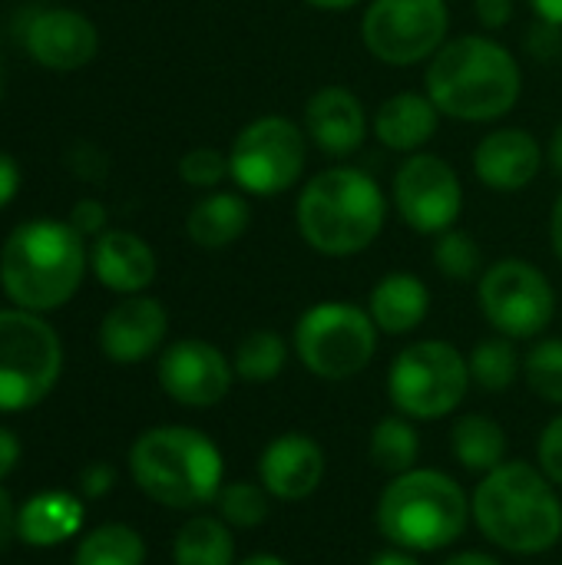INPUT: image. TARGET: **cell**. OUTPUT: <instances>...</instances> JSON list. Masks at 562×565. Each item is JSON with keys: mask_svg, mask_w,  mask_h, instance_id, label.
Here are the masks:
<instances>
[{"mask_svg": "<svg viewBox=\"0 0 562 565\" xmlns=\"http://www.w3.org/2000/svg\"><path fill=\"white\" fill-rule=\"evenodd\" d=\"M368 457L378 470H384L391 477L414 470V463L421 457V437H417L411 417H404V414L381 417L371 430Z\"/></svg>", "mask_w": 562, "mask_h": 565, "instance_id": "cell-27", "label": "cell"}, {"mask_svg": "<svg viewBox=\"0 0 562 565\" xmlns=\"http://www.w3.org/2000/svg\"><path fill=\"white\" fill-rule=\"evenodd\" d=\"M368 565H421L414 559V553H407V550H384V553H378L374 559Z\"/></svg>", "mask_w": 562, "mask_h": 565, "instance_id": "cell-45", "label": "cell"}, {"mask_svg": "<svg viewBox=\"0 0 562 565\" xmlns=\"http://www.w3.org/2000/svg\"><path fill=\"white\" fill-rule=\"evenodd\" d=\"M450 30L447 0H371L361 17L364 50L388 66L431 60Z\"/></svg>", "mask_w": 562, "mask_h": 565, "instance_id": "cell-11", "label": "cell"}, {"mask_svg": "<svg viewBox=\"0 0 562 565\" xmlns=\"http://www.w3.org/2000/svg\"><path fill=\"white\" fill-rule=\"evenodd\" d=\"M441 129V109L427 93H394L374 113V139L391 152H424Z\"/></svg>", "mask_w": 562, "mask_h": 565, "instance_id": "cell-21", "label": "cell"}, {"mask_svg": "<svg viewBox=\"0 0 562 565\" xmlns=\"http://www.w3.org/2000/svg\"><path fill=\"white\" fill-rule=\"evenodd\" d=\"M325 470V450L308 434H282L258 457V483L282 503L308 500L321 487Z\"/></svg>", "mask_w": 562, "mask_h": 565, "instance_id": "cell-15", "label": "cell"}, {"mask_svg": "<svg viewBox=\"0 0 562 565\" xmlns=\"http://www.w3.org/2000/svg\"><path fill=\"white\" fill-rule=\"evenodd\" d=\"M431 311V291L414 271H391L384 275L368 298V315L374 318L378 331L401 338L424 324Z\"/></svg>", "mask_w": 562, "mask_h": 565, "instance_id": "cell-22", "label": "cell"}, {"mask_svg": "<svg viewBox=\"0 0 562 565\" xmlns=\"http://www.w3.org/2000/svg\"><path fill=\"white\" fill-rule=\"evenodd\" d=\"M388 218V195L358 166H331L311 175L295 205V222L308 248L348 258L371 248Z\"/></svg>", "mask_w": 562, "mask_h": 565, "instance_id": "cell-3", "label": "cell"}, {"mask_svg": "<svg viewBox=\"0 0 562 565\" xmlns=\"http://www.w3.org/2000/svg\"><path fill=\"white\" fill-rule=\"evenodd\" d=\"M474 13L487 30H500L513 17V0H474Z\"/></svg>", "mask_w": 562, "mask_h": 565, "instance_id": "cell-39", "label": "cell"}, {"mask_svg": "<svg viewBox=\"0 0 562 565\" xmlns=\"http://www.w3.org/2000/svg\"><path fill=\"white\" fill-rule=\"evenodd\" d=\"M368 109L348 86H321L305 103V132L321 152L344 159L368 139Z\"/></svg>", "mask_w": 562, "mask_h": 565, "instance_id": "cell-18", "label": "cell"}, {"mask_svg": "<svg viewBox=\"0 0 562 565\" xmlns=\"http://www.w3.org/2000/svg\"><path fill=\"white\" fill-rule=\"evenodd\" d=\"M83 526V503L66 490H43L20 507L17 540L33 550H53L70 543Z\"/></svg>", "mask_w": 562, "mask_h": 565, "instance_id": "cell-23", "label": "cell"}, {"mask_svg": "<svg viewBox=\"0 0 562 565\" xmlns=\"http://www.w3.org/2000/svg\"><path fill=\"white\" fill-rule=\"evenodd\" d=\"M113 483H116V470H113L109 463H89V467L79 473V490H83V497H89V500L106 497V493L113 490Z\"/></svg>", "mask_w": 562, "mask_h": 565, "instance_id": "cell-38", "label": "cell"}, {"mask_svg": "<svg viewBox=\"0 0 562 565\" xmlns=\"http://www.w3.org/2000/svg\"><path fill=\"white\" fill-rule=\"evenodd\" d=\"M308 7H315V10H331V13H338V10H351V7H358L361 0H305Z\"/></svg>", "mask_w": 562, "mask_h": 565, "instance_id": "cell-48", "label": "cell"}, {"mask_svg": "<svg viewBox=\"0 0 562 565\" xmlns=\"http://www.w3.org/2000/svg\"><path fill=\"white\" fill-rule=\"evenodd\" d=\"M424 83L441 116L460 122H494L517 106L523 93V70L500 40L464 33L447 40L427 60Z\"/></svg>", "mask_w": 562, "mask_h": 565, "instance_id": "cell-1", "label": "cell"}, {"mask_svg": "<svg viewBox=\"0 0 562 565\" xmlns=\"http://www.w3.org/2000/svg\"><path fill=\"white\" fill-rule=\"evenodd\" d=\"M530 7L540 20L562 26V0H530Z\"/></svg>", "mask_w": 562, "mask_h": 565, "instance_id": "cell-43", "label": "cell"}, {"mask_svg": "<svg viewBox=\"0 0 562 565\" xmlns=\"http://www.w3.org/2000/svg\"><path fill=\"white\" fill-rule=\"evenodd\" d=\"M86 271L83 235L70 222L36 218L10 232L0 252V285L13 308L53 311L66 305Z\"/></svg>", "mask_w": 562, "mask_h": 565, "instance_id": "cell-5", "label": "cell"}, {"mask_svg": "<svg viewBox=\"0 0 562 565\" xmlns=\"http://www.w3.org/2000/svg\"><path fill=\"white\" fill-rule=\"evenodd\" d=\"M20 463V440L13 430L0 427V480H7Z\"/></svg>", "mask_w": 562, "mask_h": 565, "instance_id": "cell-41", "label": "cell"}, {"mask_svg": "<svg viewBox=\"0 0 562 565\" xmlns=\"http://www.w3.org/2000/svg\"><path fill=\"white\" fill-rule=\"evenodd\" d=\"M70 225H73L83 238L103 235V232H106V209H103V202H96V199L76 202L73 212H70Z\"/></svg>", "mask_w": 562, "mask_h": 565, "instance_id": "cell-37", "label": "cell"}, {"mask_svg": "<svg viewBox=\"0 0 562 565\" xmlns=\"http://www.w3.org/2000/svg\"><path fill=\"white\" fill-rule=\"evenodd\" d=\"M252 222V209L245 202V192H219L212 189L205 199H199L185 218V232L199 248H229L235 245Z\"/></svg>", "mask_w": 562, "mask_h": 565, "instance_id": "cell-24", "label": "cell"}, {"mask_svg": "<svg viewBox=\"0 0 562 565\" xmlns=\"http://www.w3.org/2000/svg\"><path fill=\"white\" fill-rule=\"evenodd\" d=\"M444 565H500V559H494V556H487V553H477V550H467V553L450 556Z\"/></svg>", "mask_w": 562, "mask_h": 565, "instance_id": "cell-47", "label": "cell"}, {"mask_svg": "<svg viewBox=\"0 0 562 565\" xmlns=\"http://www.w3.org/2000/svg\"><path fill=\"white\" fill-rule=\"evenodd\" d=\"M26 53L50 70H79L99 50V33L89 17L76 10H40L23 26Z\"/></svg>", "mask_w": 562, "mask_h": 565, "instance_id": "cell-17", "label": "cell"}, {"mask_svg": "<svg viewBox=\"0 0 562 565\" xmlns=\"http://www.w3.org/2000/svg\"><path fill=\"white\" fill-rule=\"evenodd\" d=\"M176 565H235V536L222 516H192L172 543Z\"/></svg>", "mask_w": 562, "mask_h": 565, "instance_id": "cell-26", "label": "cell"}, {"mask_svg": "<svg viewBox=\"0 0 562 565\" xmlns=\"http://www.w3.org/2000/svg\"><path fill=\"white\" fill-rule=\"evenodd\" d=\"M470 500L460 483L441 470H407L391 477L378 500L381 536L407 553H441L457 543L470 520Z\"/></svg>", "mask_w": 562, "mask_h": 565, "instance_id": "cell-6", "label": "cell"}, {"mask_svg": "<svg viewBox=\"0 0 562 565\" xmlns=\"http://www.w3.org/2000/svg\"><path fill=\"white\" fill-rule=\"evenodd\" d=\"M89 265L99 285L116 295H139L156 281V252L132 232L96 235Z\"/></svg>", "mask_w": 562, "mask_h": 565, "instance_id": "cell-20", "label": "cell"}, {"mask_svg": "<svg viewBox=\"0 0 562 565\" xmlns=\"http://www.w3.org/2000/svg\"><path fill=\"white\" fill-rule=\"evenodd\" d=\"M179 179L192 189H215L219 182L232 179L229 152L212 146H195L179 159Z\"/></svg>", "mask_w": 562, "mask_h": 565, "instance_id": "cell-34", "label": "cell"}, {"mask_svg": "<svg viewBox=\"0 0 562 565\" xmlns=\"http://www.w3.org/2000/svg\"><path fill=\"white\" fill-rule=\"evenodd\" d=\"M17 189H20V169L7 152H0V209L17 195Z\"/></svg>", "mask_w": 562, "mask_h": 565, "instance_id": "cell-42", "label": "cell"}, {"mask_svg": "<svg viewBox=\"0 0 562 565\" xmlns=\"http://www.w3.org/2000/svg\"><path fill=\"white\" fill-rule=\"evenodd\" d=\"M288 364V341L275 331H248L232 354V367L235 377L248 381V384H268L275 381Z\"/></svg>", "mask_w": 562, "mask_h": 565, "instance_id": "cell-30", "label": "cell"}, {"mask_svg": "<svg viewBox=\"0 0 562 565\" xmlns=\"http://www.w3.org/2000/svg\"><path fill=\"white\" fill-rule=\"evenodd\" d=\"M146 543L126 523H103L86 533L73 553V565H142Z\"/></svg>", "mask_w": 562, "mask_h": 565, "instance_id": "cell-28", "label": "cell"}, {"mask_svg": "<svg viewBox=\"0 0 562 565\" xmlns=\"http://www.w3.org/2000/svg\"><path fill=\"white\" fill-rule=\"evenodd\" d=\"M159 387L182 407H215L235 381L232 361L209 341L182 338L159 358Z\"/></svg>", "mask_w": 562, "mask_h": 565, "instance_id": "cell-14", "label": "cell"}, {"mask_svg": "<svg viewBox=\"0 0 562 565\" xmlns=\"http://www.w3.org/2000/svg\"><path fill=\"white\" fill-rule=\"evenodd\" d=\"M470 391L467 358L447 341L407 344L388 371V397L411 420H441L454 414Z\"/></svg>", "mask_w": 562, "mask_h": 565, "instance_id": "cell-9", "label": "cell"}, {"mask_svg": "<svg viewBox=\"0 0 562 565\" xmlns=\"http://www.w3.org/2000/svg\"><path fill=\"white\" fill-rule=\"evenodd\" d=\"M63 348L56 331L23 308L0 311V414L36 407L60 381Z\"/></svg>", "mask_w": 562, "mask_h": 565, "instance_id": "cell-7", "label": "cell"}, {"mask_svg": "<svg viewBox=\"0 0 562 565\" xmlns=\"http://www.w3.org/2000/svg\"><path fill=\"white\" fill-rule=\"evenodd\" d=\"M268 490L262 483H225L219 490V516L232 530H255L268 520Z\"/></svg>", "mask_w": 562, "mask_h": 565, "instance_id": "cell-32", "label": "cell"}, {"mask_svg": "<svg viewBox=\"0 0 562 565\" xmlns=\"http://www.w3.org/2000/svg\"><path fill=\"white\" fill-rule=\"evenodd\" d=\"M136 487L159 507L199 510L219 500L225 487V460L212 437L195 427H149L129 450Z\"/></svg>", "mask_w": 562, "mask_h": 565, "instance_id": "cell-4", "label": "cell"}, {"mask_svg": "<svg viewBox=\"0 0 562 565\" xmlns=\"http://www.w3.org/2000/svg\"><path fill=\"white\" fill-rule=\"evenodd\" d=\"M394 209L417 235H441L457 225L464 209V185L457 169L434 156V152H414L401 162L394 172L391 189Z\"/></svg>", "mask_w": 562, "mask_h": 565, "instance_id": "cell-13", "label": "cell"}, {"mask_svg": "<svg viewBox=\"0 0 562 565\" xmlns=\"http://www.w3.org/2000/svg\"><path fill=\"white\" fill-rule=\"evenodd\" d=\"M527 50L530 56L537 60H560L562 56V26L556 23H547V20H537V26H530L527 33Z\"/></svg>", "mask_w": 562, "mask_h": 565, "instance_id": "cell-36", "label": "cell"}, {"mask_svg": "<svg viewBox=\"0 0 562 565\" xmlns=\"http://www.w3.org/2000/svg\"><path fill=\"white\" fill-rule=\"evenodd\" d=\"M235 565H288L282 556H272V553H255V556H248V559H242V563Z\"/></svg>", "mask_w": 562, "mask_h": 565, "instance_id": "cell-49", "label": "cell"}, {"mask_svg": "<svg viewBox=\"0 0 562 565\" xmlns=\"http://www.w3.org/2000/svg\"><path fill=\"white\" fill-rule=\"evenodd\" d=\"M378 351V324L368 308L348 301H318L295 324V354L321 381L361 374Z\"/></svg>", "mask_w": 562, "mask_h": 565, "instance_id": "cell-8", "label": "cell"}, {"mask_svg": "<svg viewBox=\"0 0 562 565\" xmlns=\"http://www.w3.org/2000/svg\"><path fill=\"white\" fill-rule=\"evenodd\" d=\"M523 381L540 401L562 404V338H547L530 348L523 358Z\"/></svg>", "mask_w": 562, "mask_h": 565, "instance_id": "cell-31", "label": "cell"}, {"mask_svg": "<svg viewBox=\"0 0 562 565\" xmlns=\"http://www.w3.org/2000/svg\"><path fill=\"white\" fill-rule=\"evenodd\" d=\"M169 331V315L156 298L126 295L99 324V348L113 364H139L152 358Z\"/></svg>", "mask_w": 562, "mask_h": 565, "instance_id": "cell-16", "label": "cell"}, {"mask_svg": "<svg viewBox=\"0 0 562 565\" xmlns=\"http://www.w3.org/2000/svg\"><path fill=\"white\" fill-rule=\"evenodd\" d=\"M308 162V132L288 116H258L238 129L229 149L232 182L255 199L288 192Z\"/></svg>", "mask_w": 562, "mask_h": 565, "instance_id": "cell-10", "label": "cell"}, {"mask_svg": "<svg viewBox=\"0 0 562 565\" xmlns=\"http://www.w3.org/2000/svg\"><path fill=\"white\" fill-rule=\"evenodd\" d=\"M434 265L444 278L450 281H470L480 275V248L470 232L464 228H447L434 242Z\"/></svg>", "mask_w": 562, "mask_h": 565, "instance_id": "cell-33", "label": "cell"}, {"mask_svg": "<svg viewBox=\"0 0 562 565\" xmlns=\"http://www.w3.org/2000/svg\"><path fill=\"white\" fill-rule=\"evenodd\" d=\"M477 301L484 318L510 341L543 334L556 315V291L550 278L523 258L494 262L480 275Z\"/></svg>", "mask_w": 562, "mask_h": 565, "instance_id": "cell-12", "label": "cell"}, {"mask_svg": "<svg viewBox=\"0 0 562 565\" xmlns=\"http://www.w3.org/2000/svg\"><path fill=\"white\" fill-rule=\"evenodd\" d=\"M450 450L464 470L487 477L507 463V430L484 414H464L450 430Z\"/></svg>", "mask_w": 562, "mask_h": 565, "instance_id": "cell-25", "label": "cell"}, {"mask_svg": "<svg viewBox=\"0 0 562 565\" xmlns=\"http://www.w3.org/2000/svg\"><path fill=\"white\" fill-rule=\"evenodd\" d=\"M547 162L556 175H562V122L553 129V136L547 142Z\"/></svg>", "mask_w": 562, "mask_h": 565, "instance_id": "cell-46", "label": "cell"}, {"mask_svg": "<svg viewBox=\"0 0 562 565\" xmlns=\"http://www.w3.org/2000/svg\"><path fill=\"white\" fill-rule=\"evenodd\" d=\"M550 242H553V252L562 262V192L560 199L553 202V212H550Z\"/></svg>", "mask_w": 562, "mask_h": 565, "instance_id": "cell-44", "label": "cell"}, {"mask_svg": "<svg viewBox=\"0 0 562 565\" xmlns=\"http://www.w3.org/2000/svg\"><path fill=\"white\" fill-rule=\"evenodd\" d=\"M470 513L480 533L513 556L550 553L562 536V500L556 483L523 460L500 463L480 477Z\"/></svg>", "mask_w": 562, "mask_h": 565, "instance_id": "cell-2", "label": "cell"}, {"mask_svg": "<svg viewBox=\"0 0 562 565\" xmlns=\"http://www.w3.org/2000/svg\"><path fill=\"white\" fill-rule=\"evenodd\" d=\"M470 367V384H477L487 394H503L523 377V358L517 354L510 338H487L467 354Z\"/></svg>", "mask_w": 562, "mask_h": 565, "instance_id": "cell-29", "label": "cell"}, {"mask_svg": "<svg viewBox=\"0 0 562 565\" xmlns=\"http://www.w3.org/2000/svg\"><path fill=\"white\" fill-rule=\"evenodd\" d=\"M547 162V149L520 126L487 132L474 149V172L490 192H523Z\"/></svg>", "mask_w": 562, "mask_h": 565, "instance_id": "cell-19", "label": "cell"}, {"mask_svg": "<svg viewBox=\"0 0 562 565\" xmlns=\"http://www.w3.org/2000/svg\"><path fill=\"white\" fill-rule=\"evenodd\" d=\"M17 516H20V510L13 507L10 493L0 487V553L17 540Z\"/></svg>", "mask_w": 562, "mask_h": 565, "instance_id": "cell-40", "label": "cell"}, {"mask_svg": "<svg viewBox=\"0 0 562 565\" xmlns=\"http://www.w3.org/2000/svg\"><path fill=\"white\" fill-rule=\"evenodd\" d=\"M537 460H540V470L562 487V414L553 417L540 437V447H537Z\"/></svg>", "mask_w": 562, "mask_h": 565, "instance_id": "cell-35", "label": "cell"}]
</instances>
